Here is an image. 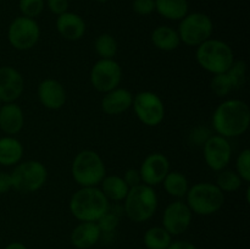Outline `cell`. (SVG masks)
<instances>
[{"instance_id":"cell-11","label":"cell","mask_w":250,"mask_h":249,"mask_svg":"<svg viewBox=\"0 0 250 249\" xmlns=\"http://www.w3.org/2000/svg\"><path fill=\"white\" fill-rule=\"evenodd\" d=\"M89 80L97 92L105 94L120 85L122 81V68L114 59H100L93 65Z\"/></svg>"},{"instance_id":"cell-3","label":"cell","mask_w":250,"mask_h":249,"mask_svg":"<svg viewBox=\"0 0 250 249\" xmlns=\"http://www.w3.org/2000/svg\"><path fill=\"white\" fill-rule=\"evenodd\" d=\"M124 210L131 221L142 224L155 215L158 210V194L153 187L141 183L129 188L124 199Z\"/></svg>"},{"instance_id":"cell-26","label":"cell","mask_w":250,"mask_h":249,"mask_svg":"<svg viewBox=\"0 0 250 249\" xmlns=\"http://www.w3.org/2000/svg\"><path fill=\"white\" fill-rule=\"evenodd\" d=\"M172 242V236L163 226L150 227L143 236V243L146 249H167Z\"/></svg>"},{"instance_id":"cell-28","label":"cell","mask_w":250,"mask_h":249,"mask_svg":"<svg viewBox=\"0 0 250 249\" xmlns=\"http://www.w3.org/2000/svg\"><path fill=\"white\" fill-rule=\"evenodd\" d=\"M215 185L224 193H232L237 192L242 187L243 180L239 177V175L236 171L224 168V170L219 171V175H217L216 183Z\"/></svg>"},{"instance_id":"cell-14","label":"cell","mask_w":250,"mask_h":249,"mask_svg":"<svg viewBox=\"0 0 250 249\" xmlns=\"http://www.w3.org/2000/svg\"><path fill=\"white\" fill-rule=\"evenodd\" d=\"M170 171V160L161 153L149 154L139 167L142 183L150 187L160 185Z\"/></svg>"},{"instance_id":"cell-17","label":"cell","mask_w":250,"mask_h":249,"mask_svg":"<svg viewBox=\"0 0 250 249\" xmlns=\"http://www.w3.org/2000/svg\"><path fill=\"white\" fill-rule=\"evenodd\" d=\"M133 94L126 88H115L105 93L102 99V110L110 116H117L132 107Z\"/></svg>"},{"instance_id":"cell-27","label":"cell","mask_w":250,"mask_h":249,"mask_svg":"<svg viewBox=\"0 0 250 249\" xmlns=\"http://www.w3.org/2000/svg\"><path fill=\"white\" fill-rule=\"evenodd\" d=\"M117 49L119 45L116 39L109 33H102L94 42V50L100 59H114L117 54Z\"/></svg>"},{"instance_id":"cell-23","label":"cell","mask_w":250,"mask_h":249,"mask_svg":"<svg viewBox=\"0 0 250 249\" xmlns=\"http://www.w3.org/2000/svg\"><path fill=\"white\" fill-rule=\"evenodd\" d=\"M155 11L170 21H181L189 12L188 0H155Z\"/></svg>"},{"instance_id":"cell-34","label":"cell","mask_w":250,"mask_h":249,"mask_svg":"<svg viewBox=\"0 0 250 249\" xmlns=\"http://www.w3.org/2000/svg\"><path fill=\"white\" fill-rule=\"evenodd\" d=\"M132 9L137 15L148 16L155 11V0H133Z\"/></svg>"},{"instance_id":"cell-33","label":"cell","mask_w":250,"mask_h":249,"mask_svg":"<svg viewBox=\"0 0 250 249\" xmlns=\"http://www.w3.org/2000/svg\"><path fill=\"white\" fill-rule=\"evenodd\" d=\"M120 219L115 212H111L109 210L107 212H105L102 217L97 221L98 226H99L102 233H109L116 229V227L119 226Z\"/></svg>"},{"instance_id":"cell-37","label":"cell","mask_w":250,"mask_h":249,"mask_svg":"<svg viewBox=\"0 0 250 249\" xmlns=\"http://www.w3.org/2000/svg\"><path fill=\"white\" fill-rule=\"evenodd\" d=\"M12 189L11 176L10 173L0 171V194H5Z\"/></svg>"},{"instance_id":"cell-5","label":"cell","mask_w":250,"mask_h":249,"mask_svg":"<svg viewBox=\"0 0 250 249\" xmlns=\"http://www.w3.org/2000/svg\"><path fill=\"white\" fill-rule=\"evenodd\" d=\"M225 203V193L215 183L200 182L189 187L186 204L193 214L209 216L220 211Z\"/></svg>"},{"instance_id":"cell-6","label":"cell","mask_w":250,"mask_h":249,"mask_svg":"<svg viewBox=\"0 0 250 249\" xmlns=\"http://www.w3.org/2000/svg\"><path fill=\"white\" fill-rule=\"evenodd\" d=\"M71 173L75 182L81 187H98L106 176V167L97 151L85 149L76 154Z\"/></svg>"},{"instance_id":"cell-20","label":"cell","mask_w":250,"mask_h":249,"mask_svg":"<svg viewBox=\"0 0 250 249\" xmlns=\"http://www.w3.org/2000/svg\"><path fill=\"white\" fill-rule=\"evenodd\" d=\"M24 126L23 110L16 103H6L0 107V129L9 136L21 132Z\"/></svg>"},{"instance_id":"cell-4","label":"cell","mask_w":250,"mask_h":249,"mask_svg":"<svg viewBox=\"0 0 250 249\" xmlns=\"http://www.w3.org/2000/svg\"><path fill=\"white\" fill-rule=\"evenodd\" d=\"M195 59L203 70L217 75L231 67L234 62V53L226 42L210 38L197 46Z\"/></svg>"},{"instance_id":"cell-31","label":"cell","mask_w":250,"mask_h":249,"mask_svg":"<svg viewBox=\"0 0 250 249\" xmlns=\"http://www.w3.org/2000/svg\"><path fill=\"white\" fill-rule=\"evenodd\" d=\"M19 7L22 16L36 19L43 12L45 7V0H20Z\"/></svg>"},{"instance_id":"cell-24","label":"cell","mask_w":250,"mask_h":249,"mask_svg":"<svg viewBox=\"0 0 250 249\" xmlns=\"http://www.w3.org/2000/svg\"><path fill=\"white\" fill-rule=\"evenodd\" d=\"M100 189L109 199V202L110 200L122 202L126 198L129 187L121 176L110 175L103 178V181L100 182Z\"/></svg>"},{"instance_id":"cell-22","label":"cell","mask_w":250,"mask_h":249,"mask_svg":"<svg viewBox=\"0 0 250 249\" xmlns=\"http://www.w3.org/2000/svg\"><path fill=\"white\" fill-rule=\"evenodd\" d=\"M150 38L153 45L161 51H173L181 44L177 29L170 26H158L151 32Z\"/></svg>"},{"instance_id":"cell-18","label":"cell","mask_w":250,"mask_h":249,"mask_svg":"<svg viewBox=\"0 0 250 249\" xmlns=\"http://www.w3.org/2000/svg\"><path fill=\"white\" fill-rule=\"evenodd\" d=\"M56 29L62 38L67 41H80L85 33V22L82 17L75 12L66 11L59 15L55 22Z\"/></svg>"},{"instance_id":"cell-30","label":"cell","mask_w":250,"mask_h":249,"mask_svg":"<svg viewBox=\"0 0 250 249\" xmlns=\"http://www.w3.org/2000/svg\"><path fill=\"white\" fill-rule=\"evenodd\" d=\"M210 88L214 92V94L220 98L227 97L233 90L231 81H229L226 72L217 73V75L212 76L211 81H210Z\"/></svg>"},{"instance_id":"cell-40","label":"cell","mask_w":250,"mask_h":249,"mask_svg":"<svg viewBox=\"0 0 250 249\" xmlns=\"http://www.w3.org/2000/svg\"><path fill=\"white\" fill-rule=\"evenodd\" d=\"M95 1H97L98 4H105V2H107L109 0H95Z\"/></svg>"},{"instance_id":"cell-36","label":"cell","mask_w":250,"mask_h":249,"mask_svg":"<svg viewBox=\"0 0 250 249\" xmlns=\"http://www.w3.org/2000/svg\"><path fill=\"white\" fill-rule=\"evenodd\" d=\"M125 182L127 183L129 188L134 187V186H138L142 183V178H141V173H139V170L137 168H128V170L125 172L124 177Z\"/></svg>"},{"instance_id":"cell-41","label":"cell","mask_w":250,"mask_h":249,"mask_svg":"<svg viewBox=\"0 0 250 249\" xmlns=\"http://www.w3.org/2000/svg\"><path fill=\"white\" fill-rule=\"evenodd\" d=\"M1 105H2V103H1V102H0V107H1Z\"/></svg>"},{"instance_id":"cell-25","label":"cell","mask_w":250,"mask_h":249,"mask_svg":"<svg viewBox=\"0 0 250 249\" xmlns=\"http://www.w3.org/2000/svg\"><path fill=\"white\" fill-rule=\"evenodd\" d=\"M161 183H163L165 192L177 199L185 198L189 189L188 178L178 171H170Z\"/></svg>"},{"instance_id":"cell-7","label":"cell","mask_w":250,"mask_h":249,"mask_svg":"<svg viewBox=\"0 0 250 249\" xmlns=\"http://www.w3.org/2000/svg\"><path fill=\"white\" fill-rule=\"evenodd\" d=\"M10 176L12 189L27 194L37 192L45 185L48 180V170L41 161L27 160L15 165Z\"/></svg>"},{"instance_id":"cell-39","label":"cell","mask_w":250,"mask_h":249,"mask_svg":"<svg viewBox=\"0 0 250 249\" xmlns=\"http://www.w3.org/2000/svg\"><path fill=\"white\" fill-rule=\"evenodd\" d=\"M4 249H28L23 243L21 242H11V243L7 244Z\"/></svg>"},{"instance_id":"cell-13","label":"cell","mask_w":250,"mask_h":249,"mask_svg":"<svg viewBox=\"0 0 250 249\" xmlns=\"http://www.w3.org/2000/svg\"><path fill=\"white\" fill-rule=\"evenodd\" d=\"M193 212L182 200H175L165 208L163 212V227L171 236H180L189 228Z\"/></svg>"},{"instance_id":"cell-10","label":"cell","mask_w":250,"mask_h":249,"mask_svg":"<svg viewBox=\"0 0 250 249\" xmlns=\"http://www.w3.org/2000/svg\"><path fill=\"white\" fill-rule=\"evenodd\" d=\"M132 107L139 121L146 126H158L165 117V105L163 99L150 90L137 93L133 97Z\"/></svg>"},{"instance_id":"cell-29","label":"cell","mask_w":250,"mask_h":249,"mask_svg":"<svg viewBox=\"0 0 250 249\" xmlns=\"http://www.w3.org/2000/svg\"><path fill=\"white\" fill-rule=\"evenodd\" d=\"M226 73L231 81L233 90L241 89L247 82V63L243 60H234Z\"/></svg>"},{"instance_id":"cell-1","label":"cell","mask_w":250,"mask_h":249,"mask_svg":"<svg viewBox=\"0 0 250 249\" xmlns=\"http://www.w3.org/2000/svg\"><path fill=\"white\" fill-rule=\"evenodd\" d=\"M211 124L219 136L227 139L242 136L250 124L249 105L241 99L225 100L215 109Z\"/></svg>"},{"instance_id":"cell-19","label":"cell","mask_w":250,"mask_h":249,"mask_svg":"<svg viewBox=\"0 0 250 249\" xmlns=\"http://www.w3.org/2000/svg\"><path fill=\"white\" fill-rule=\"evenodd\" d=\"M102 231L97 222H80L72 229L70 242L76 249H90L99 242Z\"/></svg>"},{"instance_id":"cell-15","label":"cell","mask_w":250,"mask_h":249,"mask_svg":"<svg viewBox=\"0 0 250 249\" xmlns=\"http://www.w3.org/2000/svg\"><path fill=\"white\" fill-rule=\"evenodd\" d=\"M24 90L23 76L12 66L0 67V102L15 103Z\"/></svg>"},{"instance_id":"cell-32","label":"cell","mask_w":250,"mask_h":249,"mask_svg":"<svg viewBox=\"0 0 250 249\" xmlns=\"http://www.w3.org/2000/svg\"><path fill=\"white\" fill-rule=\"evenodd\" d=\"M236 172L243 182L248 183L250 181V150L248 148L239 153L236 161Z\"/></svg>"},{"instance_id":"cell-9","label":"cell","mask_w":250,"mask_h":249,"mask_svg":"<svg viewBox=\"0 0 250 249\" xmlns=\"http://www.w3.org/2000/svg\"><path fill=\"white\" fill-rule=\"evenodd\" d=\"M41 38V28L36 19L19 16L14 19L7 28L10 45L20 51L34 48Z\"/></svg>"},{"instance_id":"cell-8","label":"cell","mask_w":250,"mask_h":249,"mask_svg":"<svg viewBox=\"0 0 250 249\" xmlns=\"http://www.w3.org/2000/svg\"><path fill=\"white\" fill-rule=\"evenodd\" d=\"M180 41L188 46H199L211 38L214 32L212 20L203 12H188L178 26Z\"/></svg>"},{"instance_id":"cell-2","label":"cell","mask_w":250,"mask_h":249,"mask_svg":"<svg viewBox=\"0 0 250 249\" xmlns=\"http://www.w3.org/2000/svg\"><path fill=\"white\" fill-rule=\"evenodd\" d=\"M70 211L80 222H97L110 210V202L98 187H81L70 199Z\"/></svg>"},{"instance_id":"cell-38","label":"cell","mask_w":250,"mask_h":249,"mask_svg":"<svg viewBox=\"0 0 250 249\" xmlns=\"http://www.w3.org/2000/svg\"><path fill=\"white\" fill-rule=\"evenodd\" d=\"M167 249H198V247L194 243L189 241H185V239H177V241H172Z\"/></svg>"},{"instance_id":"cell-35","label":"cell","mask_w":250,"mask_h":249,"mask_svg":"<svg viewBox=\"0 0 250 249\" xmlns=\"http://www.w3.org/2000/svg\"><path fill=\"white\" fill-rule=\"evenodd\" d=\"M68 0H46V6L50 10L51 14L59 15L68 11Z\"/></svg>"},{"instance_id":"cell-16","label":"cell","mask_w":250,"mask_h":249,"mask_svg":"<svg viewBox=\"0 0 250 249\" xmlns=\"http://www.w3.org/2000/svg\"><path fill=\"white\" fill-rule=\"evenodd\" d=\"M37 94L41 104L49 110L61 109L67 99L63 85L54 78L42 81L38 84Z\"/></svg>"},{"instance_id":"cell-21","label":"cell","mask_w":250,"mask_h":249,"mask_svg":"<svg viewBox=\"0 0 250 249\" xmlns=\"http://www.w3.org/2000/svg\"><path fill=\"white\" fill-rule=\"evenodd\" d=\"M23 145L17 138L12 136L0 138V165L15 166L21 163L23 156Z\"/></svg>"},{"instance_id":"cell-12","label":"cell","mask_w":250,"mask_h":249,"mask_svg":"<svg viewBox=\"0 0 250 249\" xmlns=\"http://www.w3.org/2000/svg\"><path fill=\"white\" fill-rule=\"evenodd\" d=\"M203 155L208 167L219 172L231 163L232 146L229 139L219 134H214L203 144Z\"/></svg>"}]
</instances>
